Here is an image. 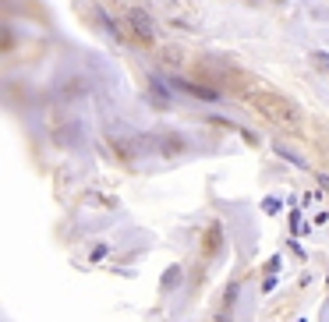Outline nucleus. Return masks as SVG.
<instances>
[{
	"label": "nucleus",
	"instance_id": "1",
	"mask_svg": "<svg viewBox=\"0 0 329 322\" xmlns=\"http://www.w3.org/2000/svg\"><path fill=\"white\" fill-rule=\"evenodd\" d=\"M244 99L255 106V110H259L265 120H276V124H283V128H297V124H301V114H297V106H294L290 99L276 96V92H248Z\"/></svg>",
	"mask_w": 329,
	"mask_h": 322
},
{
	"label": "nucleus",
	"instance_id": "2",
	"mask_svg": "<svg viewBox=\"0 0 329 322\" xmlns=\"http://www.w3.org/2000/svg\"><path fill=\"white\" fill-rule=\"evenodd\" d=\"M124 22H128L131 36L138 39V43H153V39H156V22H153V14H149V11H142V7H128Z\"/></svg>",
	"mask_w": 329,
	"mask_h": 322
},
{
	"label": "nucleus",
	"instance_id": "3",
	"mask_svg": "<svg viewBox=\"0 0 329 322\" xmlns=\"http://www.w3.org/2000/svg\"><path fill=\"white\" fill-rule=\"evenodd\" d=\"M174 85L181 89V92L198 96V99H216V96H219V89H202V85H195V82H181V78H174Z\"/></svg>",
	"mask_w": 329,
	"mask_h": 322
},
{
	"label": "nucleus",
	"instance_id": "4",
	"mask_svg": "<svg viewBox=\"0 0 329 322\" xmlns=\"http://www.w3.org/2000/svg\"><path fill=\"white\" fill-rule=\"evenodd\" d=\"M273 152H276V156H283V160H287V163H294V166H301V170H305V156H301V152H294V149H287V145H283V142H273Z\"/></svg>",
	"mask_w": 329,
	"mask_h": 322
},
{
	"label": "nucleus",
	"instance_id": "5",
	"mask_svg": "<svg viewBox=\"0 0 329 322\" xmlns=\"http://www.w3.org/2000/svg\"><path fill=\"white\" fill-rule=\"evenodd\" d=\"M234 301H237V283H230L227 298H223V312H219V322H230V315H234Z\"/></svg>",
	"mask_w": 329,
	"mask_h": 322
},
{
	"label": "nucleus",
	"instance_id": "6",
	"mask_svg": "<svg viewBox=\"0 0 329 322\" xmlns=\"http://www.w3.org/2000/svg\"><path fill=\"white\" fill-rule=\"evenodd\" d=\"M219 241H223L219 227H209V234H205V255H213V248H219Z\"/></svg>",
	"mask_w": 329,
	"mask_h": 322
},
{
	"label": "nucleus",
	"instance_id": "7",
	"mask_svg": "<svg viewBox=\"0 0 329 322\" xmlns=\"http://www.w3.org/2000/svg\"><path fill=\"white\" fill-rule=\"evenodd\" d=\"M177 276H181V269H177V266H174V269H167V276H163V287L174 290V287H177Z\"/></svg>",
	"mask_w": 329,
	"mask_h": 322
},
{
	"label": "nucleus",
	"instance_id": "8",
	"mask_svg": "<svg viewBox=\"0 0 329 322\" xmlns=\"http://www.w3.org/2000/svg\"><path fill=\"white\" fill-rule=\"evenodd\" d=\"M311 60H315V68L329 71V53H326V50H315V53H311Z\"/></svg>",
	"mask_w": 329,
	"mask_h": 322
},
{
	"label": "nucleus",
	"instance_id": "9",
	"mask_svg": "<svg viewBox=\"0 0 329 322\" xmlns=\"http://www.w3.org/2000/svg\"><path fill=\"white\" fill-rule=\"evenodd\" d=\"M262 209H265V212H280L283 206H280V198H265V202H262Z\"/></svg>",
	"mask_w": 329,
	"mask_h": 322
},
{
	"label": "nucleus",
	"instance_id": "10",
	"mask_svg": "<svg viewBox=\"0 0 329 322\" xmlns=\"http://www.w3.org/2000/svg\"><path fill=\"white\" fill-rule=\"evenodd\" d=\"M107 255H110L107 244H96V248H92V258H96V262H99V258H107Z\"/></svg>",
	"mask_w": 329,
	"mask_h": 322
},
{
	"label": "nucleus",
	"instance_id": "11",
	"mask_svg": "<svg viewBox=\"0 0 329 322\" xmlns=\"http://www.w3.org/2000/svg\"><path fill=\"white\" fill-rule=\"evenodd\" d=\"M273 287H276V273H269V276H265V283H262V290L269 294V290H273Z\"/></svg>",
	"mask_w": 329,
	"mask_h": 322
},
{
	"label": "nucleus",
	"instance_id": "12",
	"mask_svg": "<svg viewBox=\"0 0 329 322\" xmlns=\"http://www.w3.org/2000/svg\"><path fill=\"white\" fill-rule=\"evenodd\" d=\"M319 181H322V188H329V174H322V177H319Z\"/></svg>",
	"mask_w": 329,
	"mask_h": 322
}]
</instances>
